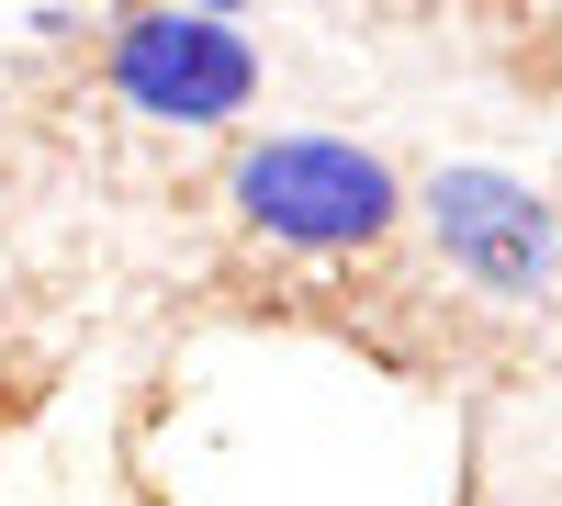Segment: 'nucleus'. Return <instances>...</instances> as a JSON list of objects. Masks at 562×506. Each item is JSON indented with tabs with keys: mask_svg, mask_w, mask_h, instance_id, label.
<instances>
[{
	"mask_svg": "<svg viewBox=\"0 0 562 506\" xmlns=\"http://www.w3.org/2000/svg\"><path fill=\"white\" fill-rule=\"evenodd\" d=\"M225 192H237L248 237L304 248V259L383 248L405 225V180H394V158H371L360 135H259Z\"/></svg>",
	"mask_w": 562,
	"mask_h": 506,
	"instance_id": "obj_1",
	"label": "nucleus"
},
{
	"mask_svg": "<svg viewBox=\"0 0 562 506\" xmlns=\"http://www.w3.org/2000/svg\"><path fill=\"white\" fill-rule=\"evenodd\" d=\"M113 90H124V113H147V124H237L259 102V45L237 23H214V12H169V0H147L124 34H113Z\"/></svg>",
	"mask_w": 562,
	"mask_h": 506,
	"instance_id": "obj_2",
	"label": "nucleus"
},
{
	"mask_svg": "<svg viewBox=\"0 0 562 506\" xmlns=\"http://www.w3.org/2000/svg\"><path fill=\"white\" fill-rule=\"evenodd\" d=\"M416 203H428L439 259H450L473 293L518 304V293L551 282V203L529 192V180H506V169H439Z\"/></svg>",
	"mask_w": 562,
	"mask_h": 506,
	"instance_id": "obj_3",
	"label": "nucleus"
},
{
	"mask_svg": "<svg viewBox=\"0 0 562 506\" xmlns=\"http://www.w3.org/2000/svg\"><path fill=\"white\" fill-rule=\"evenodd\" d=\"M169 12H214V23H225V12H237V0H169Z\"/></svg>",
	"mask_w": 562,
	"mask_h": 506,
	"instance_id": "obj_4",
	"label": "nucleus"
}]
</instances>
